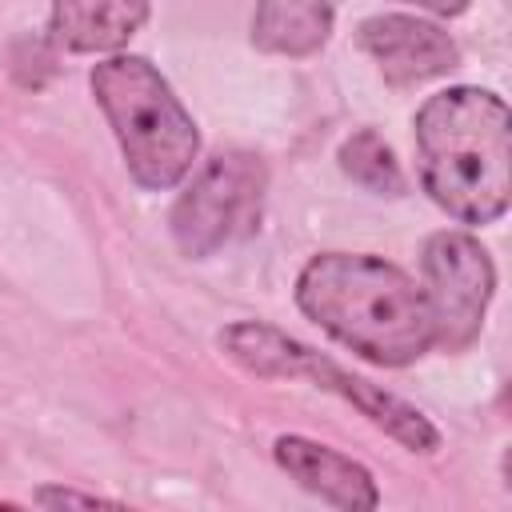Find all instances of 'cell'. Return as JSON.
<instances>
[{
	"label": "cell",
	"mask_w": 512,
	"mask_h": 512,
	"mask_svg": "<svg viewBox=\"0 0 512 512\" xmlns=\"http://www.w3.org/2000/svg\"><path fill=\"white\" fill-rule=\"evenodd\" d=\"M496 288V268L484 244L468 232H432L424 244V304L432 316V344L464 352L480 328Z\"/></svg>",
	"instance_id": "cell-5"
},
{
	"label": "cell",
	"mask_w": 512,
	"mask_h": 512,
	"mask_svg": "<svg viewBox=\"0 0 512 512\" xmlns=\"http://www.w3.org/2000/svg\"><path fill=\"white\" fill-rule=\"evenodd\" d=\"M400 4H412V8H424V12H436V16H456L468 8V0H400Z\"/></svg>",
	"instance_id": "cell-14"
},
{
	"label": "cell",
	"mask_w": 512,
	"mask_h": 512,
	"mask_svg": "<svg viewBox=\"0 0 512 512\" xmlns=\"http://www.w3.org/2000/svg\"><path fill=\"white\" fill-rule=\"evenodd\" d=\"M32 500L44 504V508H100V504L116 508V500L96 496V492H76V488H36Z\"/></svg>",
	"instance_id": "cell-13"
},
{
	"label": "cell",
	"mask_w": 512,
	"mask_h": 512,
	"mask_svg": "<svg viewBox=\"0 0 512 512\" xmlns=\"http://www.w3.org/2000/svg\"><path fill=\"white\" fill-rule=\"evenodd\" d=\"M424 192L460 224H492L512 200V116L488 88H448L416 112Z\"/></svg>",
	"instance_id": "cell-2"
},
{
	"label": "cell",
	"mask_w": 512,
	"mask_h": 512,
	"mask_svg": "<svg viewBox=\"0 0 512 512\" xmlns=\"http://www.w3.org/2000/svg\"><path fill=\"white\" fill-rule=\"evenodd\" d=\"M92 96L104 108L124 164L140 188H176L200 152V132L172 84L144 56H108L92 68Z\"/></svg>",
	"instance_id": "cell-3"
},
{
	"label": "cell",
	"mask_w": 512,
	"mask_h": 512,
	"mask_svg": "<svg viewBox=\"0 0 512 512\" xmlns=\"http://www.w3.org/2000/svg\"><path fill=\"white\" fill-rule=\"evenodd\" d=\"M148 20V0H52V36L68 52H120Z\"/></svg>",
	"instance_id": "cell-9"
},
{
	"label": "cell",
	"mask_w": 512,
	"mask_h": 512,
	"mask_svg": "<svg viewBox=\"0 0 512 512\" xmlns=\"http://www.w3.org/2000/svg\"><path fill=\"white\" fill-rule=\"evenodd\" d=\"M340 168L348 180H356L360 188H368L376 196H400L404 192V172H400L392 148L372 128H360L340 144Z\"/></svg>",
	"instance_id": "cell-12"
},
{
	"label": "cell",
	"mask_w": 512,
	"mask_h": 512,
	"mask_svg": "<svg viewBox=\"0 0 512 512\" xmlns=\"http://www.w3.org/2000/svg\"><path fill=\"white\" fill-rule=\"evenodd\" d=\"M220 348L244 372L264 376V380H296L300 364H304V352H308V344H300L288 332H280L272 324H260V320L228 324L220 332Z\"/></svg>",
	"instance_id": "cell-11"
},
{
	"label": "cell",
	"mask_w": 512,
	"mask_h": 512,
	"mask_svg": "<svg viewBox=\"0 0 512 512\" xmlns=\"http://www.w3.org/2000/svg\"><path fill=\"white\" fill-rule=\"evenodd\" d=\"M272 456L304 492H312V496H320L336 508L368 512V508L380 504L372 472L364 464H356L352 456L328 448V444H316L308 436H280L272 444Z\"/></svg>",
	"instance_id": "cell-8"
},
{
	"label": "cell",
	"mask_w": 512,
	"mask_h": 512,
	"mask_svg": "<svg viewBox=\"0 0 512 512\" xmlns=\"http://www.w3.org/2000/svg\"><path fill=\"white\" fill-rule=\"evenodd\" d=\"M356 44L376 60L380 76L396 88L448 76L460 64L456 40L420 16H368L356 28Z\"/></svg>",
	"instance_id": "cell-6"
},
{
	"label": "cell",
	"mask_w": 512,
	"mask_h": 512,
	"mask_svg": "<svg viewBox=\"0 0 512 512\" xmlns=\"http://www.w3.org/2000/svg\"><path fill=\"white\" fill-rule=\"evenodd\" d=\"M264 196V164L252 152H216L172 204V240L184 256H212L248 232Z\"/></svg>",
	"instance_id": "cell-4"
},
{
	"label": "cell",
	"mask_w": 512,
	"mask_h": 512,
	"mask_svg": "<svg viewBox=\"0 0 512 512\" xmlns=\"http://www.w3.org/2000/svg\"><path fill=\"white\" fill-rule=\"evenodd\" d=\"M332 36L328 0H256L252 44L272 56H312Z\"/></svg>",
	"instance_id": "cell-10"
},
{
	"label": "cell",
	"mask_w": 512,
	"mask_h": 512,
	"mask_svg": "<svg viewBox=\"0 0 512 512\" xmlns=\"http://www.w3.org/2000/svg\"><path fill=\"white\" fill-rule=\"evenodd\" d=\"M296 304L332 340L380 368H404L432 348L424 288L368 252L312 256L296 280Z\"/></svg>",
	"instance_id": "cell-1"
},
{
	"label": "cell",
	"mask_w": 512,
	"mask_h": 512,
	"mask_svg": "<svg viewBox=\"0 0 512 512\" xmlns=\"http://www.w3.org/2000/svg\"><path fill=\"white\" fill-rule=\"evenodd\" d=\"M300 376L312 380L316 388L336 392L340 400H348L360 416H368L376 428H384V432H388L392 440H400L408 452L432 456V452L440 448V432L432 428V420H428L420 408H412L408 400L384 392L380 384H372V380H364V376H352V372L340 368L336 360H328V356H320V352L308 348V352H304V364H300Z\"/></svg>",
	"instance_id": "cell-7"
}]
</instances>
